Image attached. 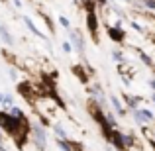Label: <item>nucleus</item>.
<instances>
[{"label":"nucleus","mask_w":155,"mask_h":151,"mask_svg":"<svg viewBox=\"0 0 155 151\" xmlns=\"http://www.w3.org/2000/svg\"><path fill=\"white\" fill-rule=\"evenodd\" d=\"M20 124H22V120H16V118H12L8 112H0V128L4 130L6 133H10V136H14V133H18V128Z\"/></svg>","instance_id":"2"},{"label":"nucleus","mask_w":155,"mask_h":151,"mask_svg":"<svg viewBox=\"0 0 155 151\" xmlns=\"http://www.w3.org/2000/svg\"><path fill=\"white\" fill-rule=\"evenodd\" d=\"M8 77H10L14 83H18V73H16V69H8Z\"/></svg>","instance_id":"15"},{"label":"nucleus","mask_w":155,"mask_h":151,"mask_svg":"<svg viewBox=\"0 0 155 151\" xmlns=\"http://www.w3.org/2000/svg\"><path fill=\"white\" fill-rule=\"evenodd\" d=\"M98 2H102V4H104V2H106V0H98Z\"/></svg>","instance_id":"21"},{"label":"nucleus","mask_w":155,"mask_h":151,"mask_svg":"<svg viewBox=\"0 0 155 151\" xmlns=\"http://www.w3.org/2000/svg\"><path fill=\"white\" fill-rule=\"evenodd\" d=\"M14 6H16V8H18V10H20V8H24V4H22V0H14Z\"/></svg>","instance_id":"19"},{"label":"nucleus","mask_w":155,"mask_h":151,"mask_svg":"<svg viewBox=\"0 0 155 151\" xmlns=\"http://www.w3.org/2000/svg\"><path fill=\"white\" fill-rule=\"evenodd\" d=\"M112 59H114V61H118V63H122V61H124V57H122V53H120V51H114V53H112Z\"/></svg>","instance_id":"17"},{"label":"nucleus","mask_w":155,"mask_h":151,"mask_svg":"<svg viewBox=\"0 0 155 151\" xmlns=\"http://www.w3.org/2000/svg\"><path fill=\"white\" fill-rule=\"evenodd\" d=\"M134 118H136L137 124H147V122L153 120V114L149 112V110H136V112H134Z\"/></svg>","instance_id":"5"},{"label":"nucleus","mask_w":155,"mask_h":151,"mask_svg":"<svg viewBox=\"0 0 155 151\" xmlns=\"http://www.w3.org/2000/svg\"><path fill=\"white\" fill-rule=\"evenodd\" d=\"M0 39H2V43L8 45V47L14 45V35H12V31L8 30L6 24H0Z\"/></svg>","instance_id":"4"},{"label":"nucleus","mask_w":155,"mask_h":151,"mask_svg":"<svg viewBox=\"0 0 155 151\" xmlns=\"http://www.w3.org/2000/svg\"><path fill=\"white\" fill-rule=\"evenodd\" d=\"M0 106H2V108H10V106H14V96L8 94V92H0Z\"/></svg>","instance_id":"10"},{"label":"nucleus","mask_w":155,"mask_h":151,"mask_svg":"<svg viewBox=\"0 0 155 151\" xmlns=\"http://www.w3.org/2000/svg\"><path fill=\"white\" fill-rule=\"evenodd\" d=\"M153 102H155V94H153Z\"/></svg>","instance_id":"22"},{"label":"nucleus","mask_w":155,"mask_h":151,"mask_svg":"<svg viewBox=\"0 0 155 151\" xmlns=\"http://www.w3.org/2000/svg\"><path fill=\"white\" fill-rule=\"evenodd\" d=\"M8 114H10L12 118H16V120H22V122H26V114H24V110H22V108H18L16 104L8 108Z\"/></svg>","instance_id":"8"},{"label":"nucleus","mask_w":155,"mask_h":151,"mask_svg":"<svg viewBox=\"0 0 155 151\" xmlns=\"http://www.w3.org/2000/svg\"><path fill=\"white\" fill-rule=\"evenodd\" d=\"M24 22H26V28H28V30H30L34 35H38V38H41V39H45V34L38 30V26L34 24V20H31L30 16H24Z\"/></svg>","instance_id":"6"},{"label":"nucleus","mask_w":155,"mask_h":151,"mask_svg":"<svg viewBox=\"0 0 155 151\" xmlns=\"http://www.w3.org/2000/svg\"><path fill=\"white\" fill-rule=\"evenodd\" d=\"M145 8H149V10H155V0H143Z\"/></svg>","instance_id":"18"},{"label":"nucleus","mask_w":155,"mask_h":151,"mask_svg":"<svg viewBox=\"0 0 155 151\" xmlns=\"http://www.w3.org/2000/svg\"><path fill=\"white\" fill-rule=\"evenodd\" d=\"M69 38H71V45H73V49H75L77 53H84V39H83V35H81V31L79 30H69Z\"/></svg>","instance_id":"3"},{"label":"nucleus","mask_w":155,"mask_h":151,"mask_svg":"<svg viewBox=\"0 0 155 151\" xmlns=\"http://www.w3.org/2000/svg\"><path fill=\"white\" fill-rule=\"evenodd\" d=\"M59 24L65 30H71V22H69V18H65V16H59Z\"/></svg>","instance_id":"14"},{"label":"nucleus","mask_w":155,"mask_h":151,"mask_svg":"<svg viewBox=\"0 0 155 151\" xmlns=\"http://www.w3.org/2000/svg\"><path fill=\"white\" fill-rule=\"evenodd\" d=\"M124 2H128V0H124Z\"/></svg>","instance_id":"23"},{"label":"nucleus","mask_w":155,"mask_h":151,"mask_svg":"<svg viewBox=\"0 0 155 151\" xmlns=\"http://www.w3.org/2000/svg\"><path fill=\"white\" fill-rule=\"evenodd\" d=\"M61 47H63V51H65V53H71V51H73L71 41H63V45H61Z\"/></svg>","instance_id":"16"},{"label":"nucleus","mask_w":155,"mask_h":151,"mask_svg":"<svg viewBox=\"0 0 155 151\" xmlns=\"http://www.w3.org/2000/svg\"><path fill=\"white\" fill-rule=\"evenodd\" d=\"M55 141H57V145L61 147V151H75V145H73L69 140H55Z\"/></svg>","instance_id":"12"},{"label":"nucleus","mask_w":155,"mask_h":151,"mask_svg":"<svg viewBox=\"0 0 155 151\" xmlns=\"http://www.w3.org/2000/svg\"><path fill=\"white\" fill-rule=\"evenodd\" d=\"M87 22H88V30H91V34H92V35H96V28H98V22H96V14H94V12H88Z\"/></svg>","instance_id":"9"},{"label":"nucleus","mask_w":155,"mask_h":151,"mask_svg":"<svg viewBox=\"0 0 155 151\" xmlns=\"http://www.w3.org/2000/svg\"><path fill=\"white\" fill-rule=\"evenodd\" d=\"M118 28H120V24H118L116 28H110V30H108L110 38H112L114 41H122V38H124V34H122V30H118Z\"/></svg>","instance_id":"11"},{"label":"nucleus","mask_w":155,"mask_h":151,"mask_svg":"<svg viewBox=\"0 0 155 151\" xmlns=\"http://www.w3.org/2000/svg\"><path fill=\"white\" fill-rule=\"evenodd\" d=\"M110 102H112V108H114V110H116V112L122 116V114H124V106H122V102L118 100L116 96H112V98H110Z\"/></svg>","instance_id":"13"},{"label":"nucleus","mask_w":155,"mask_h":151,"mask_svg":"<svg viewBox=\"0 0 155 151\" xmlns=\"http://www.w3.org/2000/svg\"><path fill=\"white\" fill-rule=\"evenodd\" d=\"M30 132H31V140H34V145L38 147V151H45V147H47V128L41 122H31Z\"/></svg>","instance_id":"1"},{"label":"nucleus","mask_w":155,"mask_h":151,"mask_svg":"<svg viewBox=\"0 0 155 151\" xmlns=\"http://www.w3.org/2000/svg\"><path fill=\"white\" fill-rule=\"evenodd\" d=\"M53 132H55L57 140H69V133H67V130L63 128V124H61V122L53 124Z\"/></svg>","instance_id":"7"},{"label":"nucleus","mask_w":155,"mask_h":151,"mask_svg":"<svg viewBox=\"0 0 155 151\" xmlns=\"http://www.w3.org/2000/svg\"><path fill=\"white\" fill-rule=\"evenodd\" d=\"M149 84H151V88L155 90V80H151V83H149Z\"/></svg>","instance_id":"20"}]
</instances>
